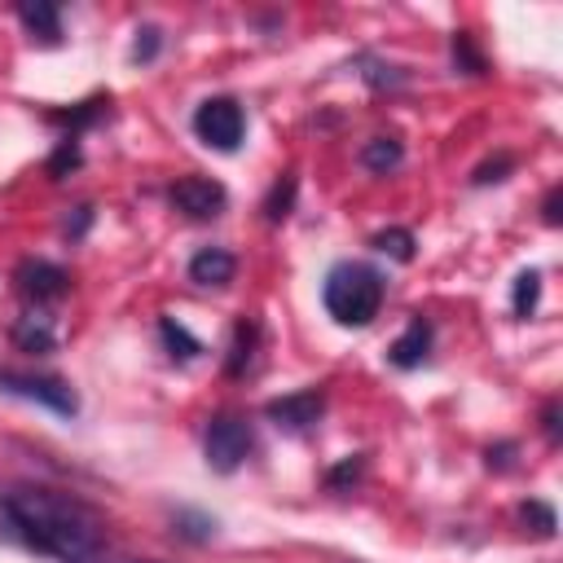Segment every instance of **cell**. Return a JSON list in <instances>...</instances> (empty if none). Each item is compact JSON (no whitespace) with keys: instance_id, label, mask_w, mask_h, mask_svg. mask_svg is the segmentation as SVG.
Returning <instances> with one entry per match:
<instances>
[{"instance_id":"3957f363","label":"cell","mask_w":563,"mask_h":563,"mask_svg":"<svg viewBox=\"0 0 563 563\" xmlns=\"http://www.w3.org/2000/svg\"><path fill=\"white\" fill-rule=\"evenodd\" d=\"M251 444H255V435H251V422H246V418H238V413H216V418L207 422L202 453H207V466H211V471H220V475L238 471V466L246 462Z\"/></svg>"},{"instance_id":"cb8c5ba5","label":"cell","mask_w":563,"mask_h":563,"mask_svg":"<svg viewBox=\"0 0 563 563\" xmlns=\"http://www.w3.org/2000/svg\"><path fill=\"white\" fill-rule=\"evenodd\" d=\"M501 172H510V154H501L497 163H484V167H479L471 180H475V185H488V180H501Z\"/></svg>"},{"instance_id":"ffe728a7","label":"cell","mask_w":563,"mask_h":563,"mask_svg":"<svg viewBox=\"0 0 563 563\" xmlns=\"http://www.w3.org/2000/svg\"><path fill=\"white\" fill-rule=\"evenodd\" d=\"M75 163H79V141H75V136H66V141L57 145L53 163H48V176H53V180H62V176H66V167H75Z\"/></svg>"},{"instance_id":"603a6c76","label":"cell","mask_w":563,"mask_h":563,"mask_svg":"<svg viewBox=\"0 0 563 563\" xmlns=\"http://www.w3.org/2000/svg\"><path fill=\"white\" fill-rule=\"evenodd\" d=\"M453 62H466V70H471V75H479V70H484V57L471 48V35H466V31H457V40H453Z\"/></svg>"},{"instance_id":"9c48e42d","label":"cell","mask_w":563,"mask_h":563,"mask_svg":"<svg viewBox=\"0 0 563 563\" xmlns=\"http://www.w3.org/2000/svg\"><path fill=\"white\" fill-rule=\"evenodd\" d=\"M427 352H431V321H427V317H413V321L405 325V334L387 347V361H391L396 369H413V365L427 361Z\"/></svg>"},{"instance_id":"ac0fdd59","label":"cell","mask_w":563,"mask_h":563,"mask_svg":"<svg viewBox=\"0 0 563 563\" xmlns=\"http://www.w3.org/2000/svg\"><path fill=\"white\" fill-rule=\"evenodd\" d=\"M251 343H255V325H251V321H242V325H238V334H233L229 374H242V369H246V361H251Z\"/></svg>"},{"instance_id":"8992f818","label":"cell","mask_w":563,"mask_h":563,"mask_svg":"<svg viewBox=\"0 0 563 563\" xmlns=\"http://www.w3.org/2000/svg\"><path fill=\"white\" fill-rule=\"evenodd\" d=\"M172 202H176V211H185L189 220H211V216L224 211L229 194H224V185L211 180V176H180V180L172 185Z\"/></svg>"},{"instance_id":"7a4b0ae2","label":"cell","mask_w":563,"mask_h":563,"mask_svg":"<svg viewBox=\"0 0 563 563\" xmlns=\"http://www.w3.org/2000/svg\"><path fill=\"white\" fill-rule=\"evenodd\" d=\"M321 303L339 325H369L383 308V273L361 260H343L325 273Z\"/></svg>"},{"instance_id":"7402d4cb","label":"cell","mask_w":563,"mask_h":563,"mask_svg":"<svg viewBox=\"0 0 563 563\" xmlns=\"http://www.w3.org/2000/svg\"><path fill=\"white\" fill-rule=\"evenodd\" d=\"M176 523H180V532H185V537H194V541H202V537H211V532H216V519H207V515H189V510H180V515H176Z\"/></svg>"},{"instance_id":"d6986e66","label":"cell","mask_w":563,"mask_h":563,"mask_svg":"<svg viewBox=\"0 0 563 563\" xmlns=\"http://www.w3.org/2000/svg\"><path fill=\"white\" fill-rule=\"evenodd\" d=\"M163 48V31L158 26H141L136 31V44H132V62H154Z\"/></svg>"},{"instance_id":"9a60e30c","label":"cell","mask_w":563,"mask_h":563,"mask_svg":"<svg viewBox=\"0 0 563 563\" xmlns=\"http://www.w3.org/2000/svg\"><path fill=\"white\" fill-rule=\"evenodd\" d=\"M158 334H163V343L172 347V356H180V361H189V356H198V352H202V343H198L180 321H172V317H163V321H158Z\"/></svg>"},{"instance_id":"8fae6325","label":"cell","mask_w":563,"mask_h":563,"mask_svg":"<svg viewBox=\"0 0 563 563\" xmlns=\"http://www.w3.org/2000/svg\"><path fill=\"white\" fill-rule=\"evenodd\" d=\"M18 18L31 31V40H40V44H57L62 40V9L57 4H48V0H22L18 4Z\"/></svg>"},{"instance_id":"ba28073f","label":"cell","mask_w":563,"mask_h":563,"mask_svg":"<svg viewBox=\"0 0 563 563\" xmlns=\"http://www.w3.org/2000/svg\"><path fill=\"white\" fill-rule=\"evenodd\" d=\"M321 409H325V396L321 391H290L282 400H268V418L277 427H286V431H312L317 418H321Z\"/></svg>"},{"instance_id":"2e32d148","label":"cell","mask_w":563,"mask_h":563,"mask_svg":"<svg viewBox=\"0 0 563 563\" xmlns=\"http://www.w3.org/2000/svg\"><path fill=\"white\" fill-rule=\"evenodd\" d=\"M290 202H295V176H282V180L273 185L268 202H264V216L277 224V220H286V216H290Z\"/></svg>"},{"instance_id":"5b68a950","label":"cell","mask_w":563,"mask_h":563,"mask_svg":"<svg viewBox=\"0 0 563 563\" xmlns=\"http://www.w3.org/2000/svg\"><path fill=\"white\" fill-rule=\"evenodd\" d=\"M0 391L9 396H22V400H35L62 418H75L79 413V396L66 378L57 374H13V369H0Z\"/></svg>"},{"instance_id":"4fadbf2b","label":"cell","mask_w":563,"mask_h":563,"mask_svg":"<svg viewBox=\"0 0 563 563\" xmlns=\"http://www.w3.org/2000/svg\"><path fill=\"white\" fill-rule=\"evenodd\" d=\"M400 163H405V145H400L396 136H374V141L361 145V167H365V172L387 176V172H396Z\"/></svg>"},{"instance_id":"83f0119b","label":"cell","mask_w":563,"mask_h":563,"mask_svg":"<svg viewBox=\"0 0 563 563\" xmlns=\"http://www.w3.org/2000/svg\"><path fill=\"white\" fill-rule=\"evenodd\" d=\"M136 563H150V559H136Z\"/></svg>"},{"instance_id":"7c38bea8","label":"cell","mask_w":563,"mask_h":563,"mask_svg":"<svg viewBox=\"0 0 563 563\" xmlns=\"http://www.w3.org/2000/svg\"><path fill=\"white\" fill-rule=\"evenodd\" d=\"M13 343H18L22 352H53V347H57L53 317H48V312H40V308L22 312V317H18V325H13Z\"/></svg>"},{"instance_id":"6da1fadb","label":"cell","mask_w":563,"mask_h":563,"mask_svg":"<svg viewBox=\"0 0 563 563\" xmlns=\"http://www.w3.org/2000/svg\"><path fill=\"white\" fill-rule=\"evenodd\" d=\"M0 541L35 550L53 563H106L110 541L92 506L62 488H0Z\"/></svg>"},{"instance_id":"4316f807","label":"cell","mask_w":563,"mask_h":563,"mask_svg":"<svg viewBox=\"0 0 563 563\" xmlns=\"http://www.w3.org/2000/svg\"><path fill=\"white\" fill-rule=\"evenodd\" d=\"M541 422H545V435H550V440L559 444V405H554V400L545 405V413H541Z\"/></svg>"},{"instance_id":"e0dca14e","label":"cell","mask_w":563,"mask_h":563,"mask_svg":"<svg viewBox=\"0 0 563 563\" xmlns=\"http://www.w3.org/2000/svg\"><path fill=\"white\" fill-rule=\"evenodd\" d=\"M374 246H378L383 255H391V260H409V255H413V233H409V229H383V233L374 238Z\"/></svg>"},{"instance_id":"d4e9b609","label":"cell","mask_w":563,"mask_h":563,"mask_svg":"<svg viewBox=\"0 0 563 563\" xmlns=\"http://www.w3.org/2000/svg\"><path fill=\"white\" fill-rule=\"evenodd\" d=\"M356 475H361V457H347L343 466H334V471H330V488H339L343 479H356Z\"/></svg>"},{"instance_id":"5bb4252c","label":"cell","mask_w":563,"mask_h":563,"mask_svg":"<svg viewBox=\"0 0 563 563\" xmlns=\"http://www.w3.org/2000/svg\"><path fill=\"white\" fill-rule=\"evenodd\" d=\"M537 299H541V273H537V268H523V273L515 277V290H510L515 317H528V312L537 308Z\"/></svg>"},{"instance_id":"277c9868","label":"cell","mask_w":563,"mask_h":563,"mask_svg":"<svg viewBox=\"0 0 563 563\" xmlns=\"http://www.w3.org/2000/svg\"><path fill=\"white\" fill-rule=\"evenodd\" d=\"M194 132L202 145L220 150V154H233L242 145V132H246V114L233 97H207L198 110H194Z\"/></svg>"},{"instance_id":"484cf974","label":"cell","mask_w":563,"mask_h":563,"mask_svg":"<svg viewBox=\"0 0 563 563\" xmlns=\"http://www.w3.org/2000/svg\"><path fill=\"white\" fill-rule=\"evenodd\" d=\"M541 220H545V224H559V220H563V216H559V185L545 194V202H541Z\"/></svg>"},{"instance_id":"44dd1931","label":"cell","mask_w":563,"mask_h":563,"mask_svg":"<svg viewBox=\"0 0 563 563\" xmlns=\"http://www.w3.org/2000/svg\"><path fill=\"white\" fill-rule=\"evenodd\" d=\"M519 519H523V523L532 519V523H537L532 532H541V537H550V532H554V510H550V506H541V501H523V506H519Z\"/></svg>"},{"instance_id":"30bf717a","label":"cell","mask_w":563,"mask_h":563,"mask_svg":"<svg viewBox=\"0 0 563 563\" xmlns=\"http://www.w3.org/2000/svg\"><path fill=\"white\" fill-rule=\"evenodd\" d=\"M233 268H238V260L224 246H202L189 260V282H198V286H229L233 282Z\"/></svg>"},{"instance_id":"52a82bcc","label":"cell","mask_w":563,"mask_h":563,"mask_svg":"<svg viewBox=\"0 0 563 563\" xmlns=\"http://www.w3.org/2000/svg\"><path fill=\"white\" fill-rule=\"evenodd\" d=\"M13 282H18V295L40 308V303H53V299L66 295L70 273L57 268V264H48V260H22L18 273H13Z\"/></svg>"}]
</instances>
